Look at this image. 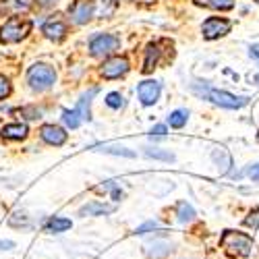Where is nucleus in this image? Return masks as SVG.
Segmentation results:
<instances>
[{
  "mask_svg": "<svg viewBox=\"0 0 259 259\" xmlns=\"http://www.w3.org/2000/svg\"><path fill=\"white\" fill-rule=\"evenodd\" d=\"M220 245L226 249L228 255H239L247 257L253 249V239L245 232H236V230H226L220 239Z\"/></svg>",
  "mask_w": 259,
  "mask_h": 259,
  "instance_id": "f257e3e1",
  "label": "nucleus"
},
{
  "mask_svg": "<svg viewBox=\"0 0 259 259\" xmlns=\"http://www.w3.org/2000/svg\"><path fill=\"white\" fill-rule=\"evenodd\" d=\"M56 81V71L50 67V64H44V62H37L27 71V83L29 88L35 90V92H44V90H50Z\"/></svg>",
  "mask_w": 259,
  "mask_h": 259,
  "instance_id": "f03ea898",
  "label": "nucleus"
},
{
  "mask_svg": "<svg viewBox=\"0 0 259 259\" xmlns=\"http://www.w3.org/2000/svg\"><path fill=\"white\" fill-rule=\"evenodd\" d=\"M29 31H31V21L13 17L0 27V41H3V44H15V41L23 39Z\"/></svg>",
  "mask_w": 259,
  "mask_h": 259,
  "instance_id": "7ed1b4c3",
  "label": "nucleus"
},
{
  "mask_svg": "<svg viewBox=\"0 0 259 259\" xmlns=\"http://www.w3.org/2000/svg\"><path fill=\"white\" fill-rule=\"evenodd\" d=\"M120 46V39L116 35L110 33H100L90 41V52L94 58H104V56H110L118 50Z\"/></svg>",
  "mask_w": 259,
  "mask_h": 259,
  "instance_id": "20e7f679",
  "label": "nucleus"
},
{
  "mask_svg": "<svg viewBox=\"0 0 259 259\" xmlns=\"http://www.w3.org/2000/svg\"><path fill=\"white\" fill-rule=\"evenodd\" d=\"M201 96H205L207 100H211L215 106H222V108H230V110H236V108H243L247 102H249V98H245V96H232V94H228V92H220V90H205L203 88V92H199Z\"/></svg>",
  "mask_w": 259,
  "mask_h": 259,
  "instance_id": "39448f33",
  "label": "nucleus"
},
{
  "mask_svg": "<svg viewBox=\"0 0 259 259\" xmlns=\"http://www.w3.org/2000/svg\"><path fill=\"white\" fill-rule=\"evenodd\" d=\"M94 9H96V5L92 3V0H75V3L69 7L71 21L77 25L88 23V21L92 19V15H94Z\"/></svg>",
  "mask_w": 259,
  "mask_h": 259,
  "instance_id": "423d86ee",
  "label": "nucleus"
},
{
  "mask_svg": "<svg viewBox=\"0 0 259 259\" xmlns=\"http://www.w3.org/2000/svg\"><path fill=\"white\" fill-rule=\"evenodd\" d=\"M230 21L220 19V17H209L203 23V37L205 39H218L230 31Z\"/></svg>",
  "mask_w": 259,
  "mask_h": 259,
  "instance_id": "0eeeda50",
  "label": "nucleus"
},
{
  "mask_svg": "<svg viewBox=\"0 0 259 259\" xmlns=\"http://www.w3.org/2000/svg\"><path fill=\"white\" fill-rule=\"evenodd\" d=\"M128 73V60L124 56H114L102 64V75L106 79H118Z\"/></svg>",
  "mask_w": 259,
  "mask_h": 259,
  "instance_id": "6e6552de",
  "label": "nucleus"
},
{
  "mask_svg": "<svg viewBox=\"0 0 259 259\" xmlns=\"http://www.w3.org/2000/svg\"><path fill=\"white\" fill-rule=\"evenodd\" d=\"M41 31H44V35L48 39H54V41H60L64 35H67V23L60 19V15H54L52 19H48L44 27H41Z\"/></svg>",
  "mask_w": 259,
  "mask_h": 259,
  "instance_id": "1a4fd4ad",
  "label": "nucleus"
},
{
  "mask_svg": "<svg viewBox=\"0 0 259 259\" xmlns=\"http://www.w3.org/2000/svg\"><path fill=\"white\" fill-rule=\"evenodd\" d=\"M137 94H139V100L143 106H152L160 98V83L158 81H143V83H139Z\"/></svg>",
  "mask_w": 259,
  "mask_h": 259,
  "instance_id": "9d476101",
  "label": "nucleus"
},
{
  "mask_svg": "<svg viewBox=\"0 0 259 259\" xmlns=\"http://www.w3.org/2000/svg\"><path fill=\"white\" fill-rule=\"evenodd\" d=\"M39 135L50 145H62L64 141H67V133H64V128H60L56 124H44L41 126V131H39Z\"/></svg>",
  "mask_w": 259,
  "mask_h": 259,
  "instance_id": "9b49d317",
  "label": "nucleus"
},
{
  "mask_svg": "<svg viewBox=\"0 0 259 259\" xmlns=\"http://www.w3.org/2000/svg\"><path fill=\"white\" fill-rule=\"evenodd\" d=\"M27 124L23 122H11L7 126H3V137L5 139H11V141H21L27 137Z\"/></svg>",
  "mask_w": 259,
  "mask_h": 259,
  "instance_id": "f8f14e48",
  "label": "nucleus"
},
{
  "mask_svg": "<svg viewBox=\"0 0 259 259\" xmlns=\"http://www.w3.org/2000/svg\"><path fill=\"white\" fill-rule=\"evenodd\" d=\"M112 211H114V205H106V203H98V201H92L79 209L81 215H104V213H112Z\"/></svg>",
  "mask_w": 259,
  "mask_h": 259,
  "instance_id": "ddd939ff",
  "label": "nucleus"
},
{
  "mask_svg": "<svg viewBox=\"0 0 259 259\" xmlns=\"http://www.w3.org/2000/svg\"><path fill=\"white\" fill-rule=\"evenodd\" d=\"M160 58V46L158 44H149L145 50V62H143V73H152L158 64Z\"/></svg>",
  "mask_w": 259,
  "mask_h": 259,
  "instance_id": "4468645a",
  "label": "nucleus"
},
{
  "mask_svg": "<svg viewBox=\"0 0 259 259\" xmlns=\"http://www.w3.org/2000/svg\"><path fill=\"white\" fill-rule=\"evenodd\" d=\"M96 94H98V88L90 90L88 94H83V96H81V100L77 102V110H79V114H81V118H83V120H90V118H92L90 106H92V98H94Z\"/></svg>",
  "mask_w": 259,
  "mask_h": 259,
  "instance_id": "2eb2a0df",
  "label": "nucleus"
},
{
  "mask_svg": "<svg viewBox=\"0 0 259 259\" xmlns=\"http://www.w3.org/2000/svg\"><path fill=\"white\" fill-rule=\"evenodd\" d=\"M170 251H172V245H168V243H156V241L152 245L145 247V255L152 257V259H162V257L170 255Z\"/></svg>",
  "mask_w": 259,
  "mask_h": 259,
  "instance_id": "dca6fc26",
  "label": "nucleus"
},
{
  "mask_svg": "<svg viewBox=\"0 0 259 259\" xmlns=\"http://www.w3.org/2000/svg\"><path fill=\"white\" fill-rule=\"evenodd\" d=\"M211 158H213V162L218 164V168H220V172L224 175V172H228V168L232 166V160H230V156H228V152L226 149H215V152L211 154Z\"/></svg>",
  "mask_w": 259,
  "mask_h": 259,
  "instance_id": "f3484780",
  "label": "nucleus"
},
{
  "mask_svg": "<svg viewBox=\"0 0 259 259\" xmlns=\"http://www.w3.org/2000/svg\"><path fill=\"white\" fill-rule=\"evenodd\" d=\"M48 232H64V230H69L71 228V220H67V218H50L48 222H46V226H44Z\"/></svg>",
  "mask_w": 259,
  "mask_h": 259,
  "instance_id": "a211bd4d",
  "label": "nucleus"
},
{
  "mask_svg": "<svg viewBox=\"0 0 259 259\" xmlns=\"http://www.w3.org/2000/svg\"><path fill=\"white\" fill-rule=\"evenodd\" d=\"M195 5H199V7H207V9H220V11H226V9H232L234 0H195Z\"/></svg>",
  "mask_w": 259,
  "mask_h": 259,
  "instance_id": "6ab92c4d",
  "label": "nucleus"
},
{
  "mask_svg": "<svg viewBox=\"0 0 259 259\" xmlns=\"http://www.w3.org/2000/svg\"><path fill=\"white\" fill-rule=\"evenodd\" d=\"M62 122L67 124L69 128H77V126L83 122V118H81L79 110L75 108V110H64V112H62Z\"/></svg>",
  "mask_w": 259,
  "mask_h": 259,
  "instance_id": "aec40b11",
  "label": "nucleus"
},
{
  "mask_svg": "<svg viewBox=\"0 0 259 259\" xmlns=\"http://www.w3.org/2000/svg\"><path fill=\"white\" fill-rule=\"evenodd\" d=\"M177 215H179L181 222H191L193 218H195V209H193L187 201H181L179 207H177Z\"/></svg>",
  "mask_w": 259,
  "mask_h": 259,
  "instance_id": "412c9836",
  "label": "nucleus"
},
{
  "mask_svg": "<svg viewBox=\"0 0 259 259\" xmlns=\"http://www.w3.org/2000/svg\"><path fill=\"white\" fill-rule=\"evenodd\" d=\"M145 156L147 158H154V160H162V162H172V160H175V154L164 152V149H158V147L145 149Z\"/></svg>",
  "mask_w": 259,
  "mask_h": 259,
  "instance_id": "4be33fe9",
  "label": "nucleus"
},
{
  "mask_svg": "<svg viewBox=\"0 0 259 259\" xmlns=\"http://www.w3.org/2000/svg\"><path fill=\"white\" fill-rule=\"evenodd\" d=\"M31 7V0H3L5 11H27Z\"/></svg>",
  "mask_w": 259,
  "mask_h": 259,
  "instance_id": "5701e85b",
  "label": "nucleus"
},
{
  "mask_svg": "<svg viewBox=\"0 0 259 259\" xmlns=\"http://www.w3.org/2000/svg\"><path fill=\"white\" fill-rule=\"evenodd\" d=\"M187 118H189V112H187V110H175V112L168 116V122H170V126L181 128V126H185Z\"/></svg>",
  "mask_w": 259,
  "mask_h": 259,
  "instance_id": "b1692460",
  "label": "nucleus"
},
{
  "mask_svg": "<svg viewBox=\"0 0 259 259\" xmlns=\"http://www.w3.org/2000/svg\"><path fill=\"white\" fill-rule=\"evenodd\" d=\"M102 152H106V154H112V156H124V158H135V156H137L135 152H131V149H126V147H114V145H110V147H104Z\"/></svg>",
  "mask_w": 259,
  "mask_h": 259,
  "instance_id": "393cba45",
  "label": "nucleus"
},
{
  "mask_svg": "<svg viewBox=\"0 0 259 259\" xmlns=\"http://www.w3.org/2000/svg\"><path fill=\"white\" fill-rule=\"evenodd\" d=\"M106 104L110 106V108H120L124 102H122V96H120L118 92H112V94H108V98H106Z\"/></svg>",
  "mask_w": 259,
  "mask_h": 259,
  "instance_id": "a878e982",
  "label": "nucleus"
},
{
  "mask_svg": "<svg viewBox=\"0 0 259 259\" xmlns=\"http://www.w3.org/2000/svg\"><path fill=\"white\" fill-rule=\"evenodd\" d=\"M11 96V83L5 75H0V100H5Z\"/></svg>",
  "mask_w": 259,
  "mask_h": 259,
  "instance_id": "bb28decb",
  "label": "nucleus"
},
{
  "mask_svg": "<svg viewBox=\"0 0 259 259\" xmlns=\"http://www.w3.org/2000/svg\"><path fill=\"white\" fill-rule=\"evenodd\" d=\"M245 224L251 226V228H259V209H253V211L249 213V218L245 220Z\"/></svg>",
  "mask_w": 259,
  "mask_h": 259,
  "instance_id": "cd10ccee",
  "label": "nucleus"
},
{
  "mask_svg": "<svg viewBox=\"0 0 259 259\" xmlns=\"http://www.w3.org/2000/svg\"><path fill=\"white\" fill-rule=\"evenodd\" d=\"M154 228H158V222H156V220H152V222H145V224H141V226L135 230V234H145V232L154 230Z\"/></svg>",
  "mask_w": 259,
  "mask_h": 259,
  "instance_id": "c85d7f7f",
  "label": "nucleus"
},
{
  "mask_svg": "<svg viewBox=\"0 0 259 259\" xmlns=\"http://www.w3.org/2000/svg\"><path fill=\"white\" fill-rule=\"evenodd\" d=\"M21 112H23V114H25L29 120H35V118H39V114H41L39 110H35V108H23V110H21Z\"/></svg>",
  "mask_w": 259,
  "mask_h": 259,
  "instance_id": "c756f323",
  "label": "nucleus"
},
{
  "mask_svg": "<svg viewBox=\"0 0 259 259\" xmlns=\"http://www.w3.org/2000/svg\"><path fill=\"white\" fill-rule=\"evenodd\" d=\"M247 175L255 181V183H259V164H253V166H249L247 168Z\"/></svg>",
  "mask_w": 259,
  "mask_h": 259,
  "instance_id": "7c9ffc66",
  "label": "nucleus"
},
{
  "mask_svg": "<svg viewBox=\"0 0 259 259\" xmlns=\"http://www.w3.org/2000/svg\"><path fill=\"white\" fill-rule=\"evenodd\" d=\"M166 131H168V128H166L164 124H156V126L152 128V135H158V137H162V135H166Z\"/></svg>",
  "mask_w": 259,
  "mask_h": 259,
  "instance_id": "2f4dec72",
  "label": "nucleus"
},
{
  "mask_svg": "<svg viewBox=\"0 0 259 259\" xmlns=\"http://www.w3.org/2000/svg\"><path fill=\"white\" fill-rule=\"evenodd\" d=\"M13 247H15L13 241H0V251H9V249H13Z\"/></svg>",
  "mask_w": 259,
  "mask_h": 259,
  "instance_id": "473e14b6",
  "label": "nucleus"
},
{
  "mask_svg": "<svg viewBox=\"0 0 259 259\" xmlns=\"http://www.w3.org/2000/svg\"><path fill=\"white\" fill-rule=\"evenodd\" d=\"M56 3H58V0H37V5L39 7H46V9L52 7V5H56Z\"/></svg>",
  "mask_w": 259,
  "mask_h": 259,
  "instance_id": "72a5a7b5",
  "label": "nucleus"
},
{
  "mask_svg": "<svg viewBox=\"0 0 259 259\" xmlns=\"http://www.w3.org/2000/svg\"><path fill=\"white\" fill-rule=\"evenodd\" d=\"M112 199H114V201H120V199H122V191H120V189H116V187L112 189Z\"/></svg>",
  "mask_w": 259,
  "mask_h": 259,
  "instance_id": "f704fd0d",
  "label": "nucleus"
},
{
  "mask_svg": "<svg viewBox=\"0 0 259 259\" xmlns=\"http://www.w3.org/2000/svg\"><path fill=\"white\" fill-rule=\"evenodd\" d=\"M251 56L259 60V44H255V46H251Z\"/></svg>",
  "mask_w": 259,
  "mask_h": 259,
  "instance_id": "c9c22d12",
  "label": "nucleus"
},
{
  "mask_svg": "<svg viewBox=\"0 0 259 259\" xmlns=\"http://www.w3.org/2000/svg\"><path fill=\"white\" fill-rule=\"evenodd\" d=\"M255 3H257V5H259V0H255Z\"/></svg>",
  "mask_w": 259,
  "mask_h": 259,
  "instance_id": "e433bc0d",
  "label": "nucleus"
},
{
  "mask_svg": "<svg viewBox=\"0 0 259 259\" xmlns=\"http://www.w3.org/2000/svg\"><path fill=\"white\" fill-rule=\"evenodd\" d=\"M257 141H259V135H257Z\"/></svg>",
  "mask_w": 259,
  "mask_h": 259,
  "instance_id": "4c0bfd02",
  "label": "nucleus"
}]
</instances>
